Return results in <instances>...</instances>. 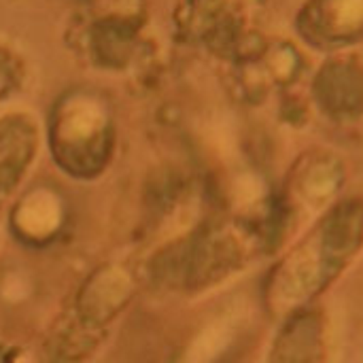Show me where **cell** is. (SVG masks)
Here are the masks:
<instances>
[{
	"instance_id": "1",
	"label": "cell",
	"mask_w": 363,
	"mask_h": 363,
	"mask_svg": "<svg viewBox=\"0 0 363 363\" xmlns=\"http://www.w3.org/2000/svg\"><path fill=\"white\" fill-rule=\"evenodd\" d=\"M300 30L313 43H349L363 34V0H311L300 13Z\"/></svg>"
},
{
	"instance_id": "2",
	"label": "cell",
	"mask_w": 363,
	"mask_h": 363,
	"mask_svg": "<svg viewBox=\"0 0 363 363\" xmlns=\"http://www.w3.org/2000/svg\"><path fill=\"white\" fill-rule=\"evenodd\" d=\"M315 91L330 113L355 115L363 113V60L357 55H342L328 62L317 81Z\"/></svg>"
},
{
	"instance_id": "3",
	"label": "cell",
	"mask_w": 363,
	"mask_h": 363,
	"mask_svg": "<svg viewBox=\"0 0 363 363\" xmlns=\"http://www.w3.org/2000/svg\"><path fill=\"white\" fill-rule=\"evenodd\" d=\"M21 83V66L17 57L0 47V98L15 91Z\"/></svg>"
}]
</instances>
